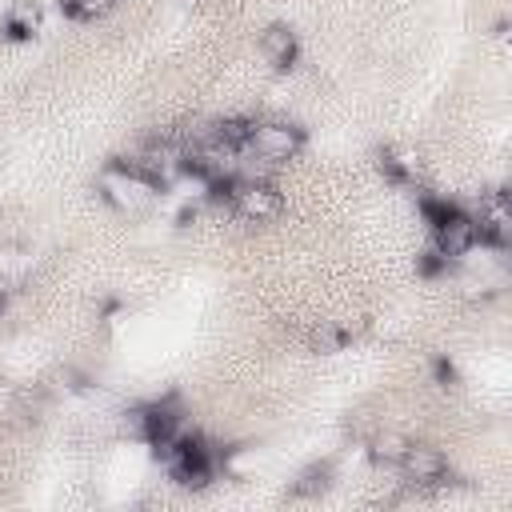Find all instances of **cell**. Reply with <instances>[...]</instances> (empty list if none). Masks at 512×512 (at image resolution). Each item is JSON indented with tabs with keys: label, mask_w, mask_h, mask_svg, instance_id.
Here are the masks:
<instances>
[{
	"label": "cell",
	"mask_w": 512,
	"mask_h": 512,
	"mask_svg": "<svg viewBox=\"0 0 512 512\" xmlns=\"http://www.w3.org/2000/svg\"><path fill=\"white\" fill-rule=\"evenodd\" d=\"M304 144V132L296 124H284V120H268V124H252L248 128V140L240 152L264 160V164H280V160H292Z\"/></svg>",
	"instance_id": "1"
},
{
	"label": "cell",
	"mask_w": 512,
	"mask_h": 512,
	"mask_svg": "<svg viewBox=\"0 0 512 512\" xmlns=\"http://www.w3.org/2000/svg\"><path fill=\"white\" fill-rule=\"evenodd\" d=\"M152 184L132 168V164H112V168H104L100 172V196L112 204V208H120V212H140L148 200H152Z\"/></svg>",
	"instance_id": "2"
},
{
	"label": "cell",
	"mask_w": 512,
	"mask_h": 512,
	"mask_svg": "<svg viewBox=\"0 0 512 512\" xmlns=\"http://www.w3.org/2000/svg\"><path fill=\"white\" fill-rule=\"evenodd\" d=\"M432 232H436V252L444 260H456L464 252H472L480 244V228H476V216L468 212H456L452 204H444L436 216H432Z\"/></svg>",
	"instance_id": "3"
},
{
	"label": "cell",
	"mask_w": 512,
	"mask_h": 512,
	"mask_svg": "<svg viewBox=\"0 0 512 512\" xmlns=\"http://www.w3.org/2000/svg\"><path fill=\"white\" fill-rule=\"evenodd\" d=\"M232 208H236V216H244V220H252V224H260V220H272V216H280V208H284V200H280V192L272 188V184H264V180H244V184H232Z\"/></svg>",
	"instance_id": "4"
},
{
	"label": "cell",
	"mask_w": 512,
	"mask_h": 512,
	"mask_svg": "<svg viewBox=\"0 0 512 512\" xmlns=\"http://www.w3.org/2000/svg\"><path fill=\"white\" fill-rule=\"evenodd\" d=\"M396 468L404 472L408 484H440L444 472H448V460H444V452L432 448V444H408V452L400 456Z\"/></svg>",
	"instance_id": "5"
},
{
	"label": "cell",
	"mask_w": 512,
	"mask_h": 512,
	"mask_svg": "<svg viewBox=\"0 0 512 512\" xmlns=\"http://www.w3.org/2000/svg\"><path fill=\"white\" fill-rule=\"evenodd\" d=\"M260 56L272 64V68H292L296 56H300V44H296V32L288 24H268L260 32Z\"/></svg>",
	"instance_id": "6"
},
{
	"label": "cell",
	"mask_w": 512,
	"mask_h": 512,
	"mask_svg": "<svg viewBox=\"0 0 512 512\" xmlns=\"http://www.w3.org/2000/svg\"><path fill=\"white\" fill-rule=\"evenodd\" d=\"M8 36H16V40H28L36 28H40V8L32 4V0H16L12 8H8Z\"/></svg>",
	"instance_id": "7"
},
{
	"label": "cell",
	"mask_w": 512,
	"mask_h": 512,
	"mask_svg": "<svg viewBox=\"0 0 512 512\" xmlns=\"http://www.w3.org/2000/svg\"><path fill=\"white\" fill-rule=\"evenodd\" d=\"M408 436H400V432H380L376 440H372V460L376 464H400V456L408 452Z\"/></svg>",
	"instance_id": "8"
},
{
	"label": "cell",
	"mask_w": 512,
	"mask_h": 512,
	"mask_svg": "<svg viewBox=\"0 0 512 512\" xmlns=\"http://www.w3.org/2000/svg\"><path fill=\"white\" fill-rule=\"evenodd\" d=\"M112 4H116V0H68L64 8H68V16H76V20H96V16L112 12Z\"/></svg>",
	"instance_id": "9"
}]
</instances>
